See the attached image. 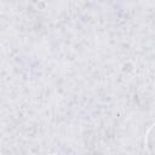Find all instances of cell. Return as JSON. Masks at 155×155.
Segmentation results:
<instances>
[{
	"label": "cell",
	"mask_w": 155,
	"mask_h": 155,
	"mask_svg": "<svg viewBox=\"0 0 155 155\" xmlns=\"http://www.w3.org/2000/svg\"><path fill=\"white\" fill-rule=\"evenodd\" d=\"M145 149L149 155H155V122L150 126L145 134Z\"/></svg>",
	"instance_id": "6da1fadb"
}]
</instances>
